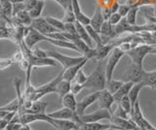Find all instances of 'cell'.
<instances>
[{"mask_svg": "<svg viewBox=\"0 0 156 130\" xmlns=\"http://www.w3.org/2000/svg\"><path fill=\"white\" fill-rule=\"evenodd\" d=\"M83 86H84V88L92 89L94 91H101L106 88L105 72L102 69L101 61H99L95 70L88 76V80L83 85Z\"/></svg>", "mask_w": 156, "mask_h": 130, "instance_id": "6da1fadb", "label": "cell"}, {"mask_svg": "<svg viewBox=\"0 0 156 130\" xmlns=\"http://www.w3.org/2000/svg\"><path fill=\"white\" fill-rule=\"evenodd\" d=\"M62 80V71L58 74L55 79H53L47 84H44L39 88H34L33 93L30 95L29 97V101L34 102V101H38L40 100L43 96H45L46 94L49 93H56V88H57V85L58 84V82Z\"/></svg>", "mask_w": 156, "mask_h": 130, "instance_id": "7a4b0ae2", "label": "cell"}, {"mask_svg": "<svg viewBox=\"0 0 156 130\" xmlns=\"http://www.w3.org/2000/svg\"><path fill=\"white\" fill-rule=\"evenodd\" d=\"M47 56L54 58L56 61L60 62L62 66L63 67V70L69 68L71 66H74L81 63L83 60L86 59L84 55L81 56H68L66 55H62L61 52L56 51H47Z\"/></svg>", "mask_w": 156, "mask_h": 130, "instance_id": "3957f363", "label": "cell"}, {"mask_svg": "<svg viewBox=\"0 0 156 130\" xmlns=\"http://www.w3.org/2000/svg\"><path fill=\"white\" fill-rule=\"evenodd\" d=\"M152 49H153V46H151V45L140 44L136 47L133 48L132 50L128 51L125 55L130 56V58L133 61V63L139 66H143L145 56L148 54H151Z\"/></svg>", "mask_w": 156, "mask_h": 130, "instance_id": "277c9868", "label": "cell"}, {"mask_svg": "<svg viewBox=\"0 0 156 130\" xmlns=\"http://www.w3.org/2000/svg\"><path fill=\"white\" fill-rule=\"evenodd\" d=\"M125 55V52L123 51H121L118 47H114L112 52H110L109 58L107 60V63L105 66V78H106V84L110 82L113 78V73L114 70L116 68V66L118 65L119 61L121 60V58L123 57V55Z\"/></svg>", "mask_w": 156, "mask_h": 130, "instance_id": "5b68a950", "label": "cell"}, {"mask_svg": "<svg viewBox=\"0 0 156 130\" xmlns=\"http://www.w3.org/2000/svg\"><path fill=\"white\" fill-rule=\"evenodd\" d=\"M131 118L134 120V122L138 125L141 130H156V127H154L147 119L144 118L143 112H141V110H140L139 100L136 102L133 108V111H132Z\"/></svg>", "mask_w": 156, "mask_h": 130, "instance_id": "8992f818", "label": "cell"}, {"mask_svg": "<svg viewBox=\"0 0 156 130\" xmlns=\"http://www.w3.org/2000/svg\"><path fill=\"white\" fill-rule=\"evenodd\" d=\"M112 117V113L106 109H100L94 113L80 115V120L82 123H90V122H99L102 119L110 120Z\"/></svg>", "mask_w": 156, "mask_h": 130, "instance_id": "52a82bcc", "label": "cell"}, {"mask_svg": "<svg viewBox=\"0 0 156 130\" xmlns=\"http://www.w3.org/2000/svg\"><path fill=\"white\" fill-rule=\"evenodd\" d=\"M143 66H139L135 63H132L128 68L126 69L125 73L123 74V82H132V83L136 84L140 83L143 80L144 74Z\"/></svg>", "mask_w": 156, "mask_h": 130, "instance_id": "ba28073f", "label": "cell"}, {"mask_svg": "<svg viewBox=\"0 0 156 130\" xmlns=\"http://www.w3.org/2000/svg\"><path fill=\"white\" fill-rule=\"evenodd\" d=\"M49 117H51L53 118H58V119H68V120H72L78 124H81V120H80V117L78 115V114L76 113V111H73L71 109H67L63 107L62 109L58 110V111H55V112L49 113L47 114Z\"/></svg>", "mask_w": 156, "mask_h": 130, "instance_id": "9c48e42d", "label": "cell"}, {"mask_svg": "<svg viewBox=\"0 0 156 130\" xmlns=\"http://www.w3.org/2000/svg\"><path fill=\"white\" fill-rule=\"evenodd\" d=\"M111 124L115 126V128L120 129V130H141L138 125H136L134 120L132 118L126 119V118H122L115 117V115H112L111 117Z\"/></svg>", "mask_w": 156, "mask_h": 130, "instance_id": "30bf717a", "label": "cell"}, {"mask_svg": "<svg viewBox=\"0 0 156 130\" xmlns=\"http://www.w3.org/2000/svg\"><path fill=\"white\" fill-rule=\"evenodd\" d=\"M30 26L44 35H48V34H50V33H54L58 31L55 27H53L50 23L46 21L45 18H42V17L32 20V23Z\"/></svg>", "mask_w": 156, "mask_h": 130, "instance_id": "8fae6325", "label": "cell"}, {"mask_svg": "<svg viewBox=\"0 0 156 130\" xmlns=\"http://www.w3.org/2000/svg\"><path fill=\"white\" fill-rule=\"evenodd\" d=\"M99 95H100V91H94V92L91 93L90 95L86 96L85 98H83L81 101H79V102H77L76 113L78 114L79 117L85 114L88 107H90L92 104H94L96 101H98Z\"/></svg>", "mask_w": 156, "mask_h": 130, "instance_id": "7c38bea8", "label": "cell"}, {"mask_svg": "<svg viewBox=\"0 0 156 130\" xmlns=\"http://www.w3.org/2000/svg\"><path fill=\"white\" fill-rule=\"evenodd\" d=\"M47 36H45L42 33H40L39 31L35 30L34 28H32L30 26L29 28V31L27 34V36L24 37V43L29 48V49H33V47L35 46L37 43L42 42V41H47Z\"/></svg>", "mask_w": 156, "mask_h": 130, "instance_id": "4fadbf2b", "label": "cell"}, {"mask_svg": "<svg viewBox=\"0 0 156 130\" xmlns=\"http://www.w3.org/2000/svg\"><path fill=\"white\" fill-rule=\"evenodd\" d=\"M98 102H99V106L101 109H106L111 112V107L115 103V101H114L113 94H111L108 90L105 88L100 91Z\"/></svg>", "mask_w": 156, "mask_h": 130, "instance_id": "5bb4252c", "label": "cell"}, {"mask_svg": "<svg viewBox=\"0 0 156 130\" xmlns=\"http://www.w3.org/2000/svg\"><path fill=\"white\" fill-rule=\"evenodd\" d=\"M50 124L58 130H79V126H80V124L72 122V120L58 119L53 118Z\"/></svg>", "mask_w": 156, "mask_h": 130, "instance_id": "9a60e30c", "label": "cell"}, {"mask_svg": "<svg viewBox=\"0 0 156 130\" xmlns=\"http://www.w3.org/2000/svg\"><path fill=\"white\" fill-rule=\"evenodd\" d=\"M29 64L32 67H46V66H56L57 62L54 58L51 57H36L34 55H31V57L29 58Z\"/></svg>", "mask_w": 156, "mask_h": 130, "instance_id": "2e32d148", "label": "cell"}, {"mask_svg": "<svg viewBox=\"0 0 156 130\" xmlns=\"http://www.w3.org/2000/svg\"><path fill=\"white\" fill-rule=\"evenodd\" d=\"M71 5L73 8V11L75 13L76 16V21H78L80 23H82L83 25H89L91 18L86 16L84 13L81 11V7L79 4V0H71Z\"/></svg>", "mask_w": 156, "mask_h": 130, "instance_id": "e0dca14e", "label": "cell"}, {"mask_svg": "<svg viewBox=\"0 0 156 130\" xmlns=\"http://www.w3.org/2000/svg\"><path fill=\"white\" fill-rule=\"evenodd\" d=\"M104 22H105V18L102 16V13H101V6H100V4H98L95 13H94V16L91 18L90 25L94 28L96 31L100 33L101 27L102 25V23H104Z\"/></svg>", "mask_w": 156, "mask_h": 130, "instance_id": "ac0fdd59", "label": "cell"}, {"mask_svg": "<svg viewBox=\"0 0 156 130\" xmlns=\"http://www.w3.org/2000/svg\"><path fill=\"white\" fill-rule=\"evenodd\" d=\"M88 60H89V59L86 58L85 60H83L79 64L71 66V67H69V68H67L66 70H62V79L66 80L68 82H72L73 80H74L76 74L78 73V71L83 68V66L86 64V62Z\"/></svg>", "mask_w": 156, "mask_h": 130, "instance_id": "d6986e66", "label": "cell"}, {"mask_svg": "<svg viewBox=\"0 0 156 130\" xmlns=\"http://www.w3.org/2000/svg\"><path fill=\"white\" fill-rule=\"evenodd\" d=\"M48 107V103L44 101H34L29 108L24 110L27 114H46V109Z\"/></svg>", "mask_w": 156, "mask_h": 130, "instance_id": "ffe728a7", "label": "cell"}, {"mask_svg": "<svg viewBox=\"0 0 156 130\" xmlns=\"http://www.w3.org/2000/svg\"><path fill=\"white\" fill-rule=\"evenodd\" d=\"M75 25V27H76V30H77V33H78V36H79L81 39L84 41L86 44L91 47V48H95L94 45H93V40L91 39V37L89 35V33H88L87 29L85 25H83L82 23H80L78 21H76L74 22Z\"/></svg>", "mask_w": 156, "mask_h": 130, "instance_id": "44dd1931", "label": "cell"}, {"mask_svg": "<svg viewBox=\"0 0 156 130\" xmlns=\"http://www.w3.org/2000/svg\"><path fill=\"white\" fill-rule=\"evenodd\" d=\"M113 46L111 44H105V45H101L99 47H96V55L95 58L98 61H101L102 59H105V57L108 55L110 52L113 50Z\"/></svg>", "mask_w": 156, "mask_h": 130, "instance_id": "7402d4cb", "label": "cell"}, {"mask_svg": "<svg viewBox=\"0 0 156 130\" xmlns=\"http://www.w3.org/2000/svg\"><path fill=\"white\" fill-rule=\"evenodd\" d=\"M134 85V83H132V82H124V84L121 85V88L118 89L116 93L113 94V97H114V101L115 103L118 104L119 101L124 97V96L128 95L130 90L132 88V86Z\"/></svg>", "mask_w": 156, "mask_h": 130, "instance_id": "603a6c76", "label": "cell"}, {"mask_svg": "<svg viewBox=\"0 0 156 130\" xmlns=\"http://www.w3.org/2000/svg\"><path fill=\"white\" fill-rule=\"evenodd\" d=\"M143 84L144 86L150 88H156V70L155 71H144L143 74Z\"/></svg>", "mask_w": 156, "mask_h": 130, "instance_id": "cb8c5ba5", "label": "cell"}, {"mask_svg": "<svg viewBox=\"0 0 156 130\" xmlns=\"http://www.w3.org/2000/svg\"><path fill=\"white\" fill-rule=\"evenodd\" d=\"M143 88H144V85L143 84V82H140V83H136V84H134V85L132 86V88L130 90V92L128 94L129 96V99L132 103V107L134 108V106L136 104V101L139 100V95H140V90L143 89Z\"/></svg>", "mask_w": 156, "mask_h": 130, "instance_id": "d4e9b609", "label": "cell"}, {"mask_svg": "<svg viewBox=\"0 0 156 130\" xmlns=\"http://www.w3.org/2000/svg\"><path fill=\"white\" fill-rule=\"evenodd\" d=\"M49 42L50 44L58 47V48H63V49H68V50H73L77 52H79V50L77 49V47L71 43L70 41H67V40H55V39H51V38H47V41Z\"/></svg>", "mask_w": 156, "mask_h": 130, "instance_id": "484cf974", "label": "cell"}, {"mask_svg": "<svg viewBox=\"0 0 156 130\" xmlns=\"http://www.w3.org/2000/svg\"><path fill=\"white\" fill-rule=\"evenodd\" d=\"M70 85H71V82H68L66 80H61L58 82V84L57 85V88H56V93L60 96V98L62 99L66 94L70 92Z\"/></svg>", "mask_w": 156, "mask_h": 130, "instance_id": "4316f807", "label": "cell"}, {"mask_svg": "<svg viewBox=\"0 0 156 130\" xmlns=\"http://www.w3.org/2000/svg\"><path fill=\"white\" fill-rule=\"evenodd\" d=\"M113 127L112 124H101L100 122H90V123H81L79 130H106Z\"/></svg>", "mask_w": 156, "mask_h": 130, "instance_id": "83f0119b", "label": "cell"}, {"mask_svg": "<svg viewBox=\"0 0 156 130\" xmlns=\"http://www.w3.org/2000/svg\"><path fill=\"white\" fill-rule=\"evenodd\" d=\"M62 104L65 108L67 109H71L73 111H76L77 107V101L75 99V95L72 92H69L66 94L62 98Z\"/></svg>", "mask_w": 156, "mask_h": 130, "instance_id": "f1b7e54d", "label": "cell"}, {"mask_svg": "<svg viewBox=\"0 0 156 130\" xmlns=\"http://www.w3.org/2000/svg\"><path fill=\"white\" fill-rule=\"evenodd\" d=\"M44 6H45V2H44V0H38L37 3L35 4V6H34L30 11H28L29 15H30V17L32 18V20L41 17Z\"/></svg>", "mask_w": 156, "mask_h": 130, "instance_id": "f546056e", "label": "cell"}, {"mask_svg": "<svg viewBox=\"0 0 156 130\" xmlns=\"http://www.w3.org/2000/svg\"><path fill=\"white\" fill-rule=\"evenodd\" d=\"M86 29L88 31V33H89V35L91 37V39L93 40V42L96 44V47H99V46H101L104 45L102 44V39H101V34L98 31H96L94 28H93L90 25H86Z\"/></svg>", "mask_w": 156, "mask_h": 130, "instance_id": "4dcf8cb0", "label": "cell"}, {"mask_svg": "<svg viewBox=\"0 0 156 130\" xmlns=\"http://www.w3.org/2000/svg\"><path fill=\"white\" fill-rule=\"evenodd\" d=\"M139 9H140L139 6H132L130 11L128 12V14H127L125 18L129 25H136V15H138Z\"/></svg>", "mask_w": 156, "mask_h": 130, "instance_id": "1f68e13d", "label": "cell"}, {"mask_svg": "<svg viewBox=\"0 0 156 130\" xmlns=\"http://www.w3.org/2000/svg\"><path fill=\"white\" fill-rule=\"evenodd\" d=\"M62 22L65 23H74L76 22V16L71 4L67 7L66 10H65V17L62 18Z\"/></svg>", "mask_w": 156, "mask_h": 130, "instance_id": "d6a6232c", "label": "cell"}, {"mask_svg": "<svg viewBox=\"0 0 156 130\" xmlns=\"http://www.w3.org/2000/svg\"><path fill=\"white\" fill-rule=\"evenodd\" d=\"M46 21L50 23V25L55 27L58 31H65V28H66V23L62 22V20H58V18H52V17H46Z\"/></svg>", "mask_w": 156, "mask_h": 130, "instance_id": "836d02e7", "label": "cell"}, {"mask_svg": "<svg viewBox=\"0 0 156 130\" xmlns=\"http://www.w3.org/2000/svg\"><path fill=\"white\" fill-rule=\"evenodd\" d=\"M124 84L123 81H118V80H113L112 79L110 82L106 84V89L109 91L111 94L116 93L118 89L121 88V85Z\"/></svg>", "mask_w": 156, "mask_h": 130, "instance_id": "e575fe53", "label": "cell"}, {"mask_svg": "<svg viewBox=\"0 0 156 130\" xmlns=\"http://www.w3.org/2000/svg\"><path fill=\"white\" fill-rule=\"evenodd\" d=\"M118 105H120L121 107L123 108L129 115L132 114V111H133V107H132V103H131V101L129 99V96L128 95L124 96V97L119 101Z\"/></svg>", "mask_w": 156, "mask_h": 130, "instance_id": "d590c367", "label": "cell"}, {"mask_svg": "<svg viewBox=\"0 0 156 130\" xmlns=\"http://www.w3.org/2000/svg\"><path fill=\"white\" fill-rule=\"evenodd\" d=\"M112 115H115V117L122 118H126V119L131 118V115H129L128 113H127L120 105H118V107H117V109L115 110V112L112 113Z\"/></svg>", "mask_w": 156, "mask_h": 130, "instance_id": "8d00e7d4", "label": "cell"}, {"mask_svg": "<svg viewBox=\"0 0 156 130\" xmlns=\"http://www.w3.org/2000/svg\"><path fill=\"white\" fill-rule=\"evenodd\" d=\"M88 80V76L84 73V71H83L82 69H80L79 71H78V73L76 74L75 78H74V82H76V83L78 84H81V85H84L86 82Z\"/></svg>", "mask_w": 156, "mask_h": 130, "instance_id": "74e56055", "label": "cell"}, {"mask_svg": "<svg viewBox=\"0 0 156 130\" xmlns=\"http://www.w3.org/2000/svg\"><path fill=\"white\" fill-rule=\"evenodd\" d=\"M122 18H123L120 16V14L118 12H117V13H112L111 15H110V17H109V18H108V22H109V23H110L111 25L115 26L116 25H118V23L121 22Z\"/></svg>", "mask_w": 156, "mask_h": 130, "instance_id": "f35d334b", "label": "cell"}, {"mask_svg": "<svg viewBox=\"0 0 156 130\" xmlns=\"http://www.w3.org/2000/svg\"><path fill=\"white\" fill-rule=\"evenodd\" d=\"M84 88V86L81 84H78L76 82L72 81L71 82V85H70V92H72L74 95H77L80 91Z\"/></svg>", "mask_w": 156, "mask_h": 130, "instance_id": "ab89813d", "label": "cell"}, {"mask_svg": "<svg viewBox=\"0 0 156 130\" xmlns=\"http://www.w3.org/2000/svg\"><path fill=\"white\" fill-rule=\"evenodd\" d=\"M13 63L14 62L12 58H3V57H0V70H5L9 68Z\"/></svg>", "mask_w": 156, "mask_h": 130, "instance_id": "60d3db41", "label": "cell"}, {"mask_svg": "<svg viewBox=\"0 0 156 130\" xmlns=\"http://www.w3.org/2000/svg\"><path fill=\"white\" fill-rule=\"evenodd\" d=\"M22 11H27L24 2L23 3H13V17L16 16L18 13Z\"/></svg>", "mask_w": 156, "mask_h": 130, "instance_id": "b9f144b4", "label": "cell"}, {"mask_svg": "<svg viewBox=\"0 0 156 130\" xmlns=\"http://www.w3.org/2000/svg\"><path fill=\"white\" fill-rule=\"evenodd\" d=\"M11 58H12L14 63H17V64H19L23 59H24L23 55V52H22V51H21L20 48L16 51V52H15V54L13 55V56L11 57Z\"/></svg>", "mask_w": 156, "mask_h": 130, "instance_id": "7bdbcfd3", "label": "cell"}, {"mask_svg": "<svg viewBox=\"0 0 156 130\" xmlns=\"http://www.w3.org/2000/svg\"><path fill=\"white\" fill-rule=\"evenodd\" d=\"M132 8L131 5L129 4H123V5H120L119 6V9H118V13L120 14V16L122 18H125L127 16V14L130 11V9Z\"/></svg>", "mask_w": 156, "mask_h": 130, "instance_id": "ee69618b", "label": "cell"}, {"mask_svg": "<svg viewBox=\"0 0 156 130\" xmlns=\"http://www.w3.org/2000/svg\"><path fill=\"white\" fill-rule=\"evenodd\" d=\"M63 32L69 33V34H72V35H78L74 23H66V28Z\"/></svg>", "mask_w": 156, "mask_h": 130, "instance_id": "f6af8a7d", "label": "cell"}, {"mask_svg": "<svg viewBox=\"0 0 156 130\" xmlns=\"http://www.w3.org/2000/svg\"><path fill=\"white\" fill-rule=\"evenodd\" d=\"M32 55L36 56V57H48L47 56V51H43L41 49H38V48H36V49H32Z\"/></svg>", "mask_w": 156, "mask_h": 130, "instance_id": "bcb514c9", "label": "cell"}, {"mask_svg": "<svg viewBox=\"0 0 156 130\" xmlns=\"http://www.w3.org/2000/svg\"><path fill=\"white\" fill-rule=\"evenodd\" d=\"M101 13H102V16H104V18H105V21H108V18H109L110 15L112 14L109 6L101 7Z\"/></svg>", "mask_w": 156, "mask_h": 130, "instance_id": "7dc6e473", "label": "cell"}, {"mask_svg": "<svg viewBox=\"0 0 156 130\" xmlns=\"http://www.w3.org/2000/svg\"><path fill=\"white\" fill-rule=\"evenodd\" d=\"M23 126L22 123H18V122H9L7 124V126L5 127L6 130H20L21 127Z\"/></svg>", "mask_w": 156, "mask_h": 130, "instance_id": "c3c4849f", "label": "cell"}, {"mask_svg": "<svg viewBox=\"0 0 156 130\" xmlns=\"http://www.w3.org/2000/svg\"><path fill=\"white\" fill-rule=\"evenodd\" d=\"M53 1L57 2L63 10H66L67 7L71 4V0H53Z\"/></svg>", "mask_w": 156, "mask_h": 130, "instance_id": "681fc988", "label": "cell"}, {"mask_svg": "<svg viewBox=\"0 0 156 130\" xmlns=\"http://www.w3.org/2000/svg\"><path fill=\"white\" fill-rule=\"evenodd\" d=\"M38 0H27L26 2H24V5H26V10L28 12L30 11L31 9L35 6V4L37 3Z\"/></svg>", "mask_w": 156, "mask_h": 130, "instance_id": "f907efd6", "label": "cell"}, {"mask_svg": "<svg viewBox=\"0 0 156 130\" xmlns=\"http://www.w3.org/2000/svg\"><path fill=\"white\" fill-rule=\"evenodd\" d=\"M119 3L118 1H114L113 3L111 4V5L109 6L110 7V10H111V13H117L118 12V9H119Z\"/></svg>", "mask_w": 156, "mask_h": 130, "instance_id": "816d5d0a", "label": "cell"}, {"mask_svg": "<svg viewBox=\"0 0 156 130\" xmlns=\"http://www.w3.org/2000/svg\"><path fill=\"white\" fill-rule=\"evenodd\" d=\"M9 112H7V111H4V110H1L0 109V118H4L7 115Z\"/></svg>", "mask_w": 156, "mask_h": 130, "instance_id": "f5cc1de1", "label": "cell"}, {"mask_svg": "<svg viewBox=\"0 0 156 130\" xmlns=\"http://www.w3.org/2000/svg\"><path fill=\"white\" fill-rule=\"evenodd\" d=\"M12 3H23V2H26L27 0H10Z\"/></svg>", "mask_w": 156, "mask_h": 130, "instance_id": "db71d44e", "label": "cell"}, {"mask_svg": "<svg viewBox=\"0 0 156 130\" xmlns=\"http://www.w3.org/2000/svg\"><path fill=\"white\" fill-rule=\"evenodd\" d=\"M151 54L156 55V46H153V49H152V51H151Z\"/></svg>", "mask_w": 156, "mask_h": 130, "instance_id": "11a10c76", "label": "cell"}, {"mask_svg": "<svg viewBox=\"0 0 156 130\" xmlns=\"http://www.w3.org/2000/svg\"><path fill=\"white\" fill-rule=\"evenodd\" d=\"M0 130H6V129H5V128H4V129H0Z\"/></svg>", "mask_w": 156, "mask_h": 130, "instance_id": "9f6ffc18", "label": "cell"}, {"mask_svg": "<svg viewBox=\"0 0 156 130\" xmlns=\"http://www.w3.org/2000/svg\"><path fill=\"white\" fill-rule=\"evenodd\" d=\"M115 1H117V0H115Z\"/></svg>", "mask_w": 156, "mask_h": 130, "instance_id": "6f0895ef", "label": "cell"}]
</instances>
